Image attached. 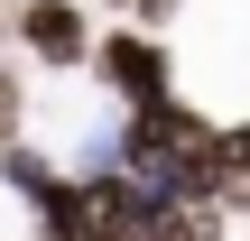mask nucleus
<instances>
[{"mask_svg":"<svg viewBox=\"0 0 250 241\" xmlns=\"http://www.w3.org/2000/svg\"><path fill=\"white\" fill-rule=\"evenodd\" d=\"M19 46H28L37 65H83V56H93L83 0H28V9H19Z\"/></svg>","mask_w":250,"mask_h":241,"instance_id":"obj_2","label":"nucleus"},{"mask_svg":"<svg viewBox=\"0 0 250 241\" xmlns=\"http://www.w3.org/2000/svg\"><path fill=\"white\" fill-rule=\"evenodd\" d=\"M93 74H102V84H111V93H121L130 111H139V102H167V93H176V74H167V46H158L148 28H111V37L93 46Z\"/></svg>","mask_w":250,"mask_h":241,"instance_id":"obj_1","label":"nucleus"}]
</instances>
